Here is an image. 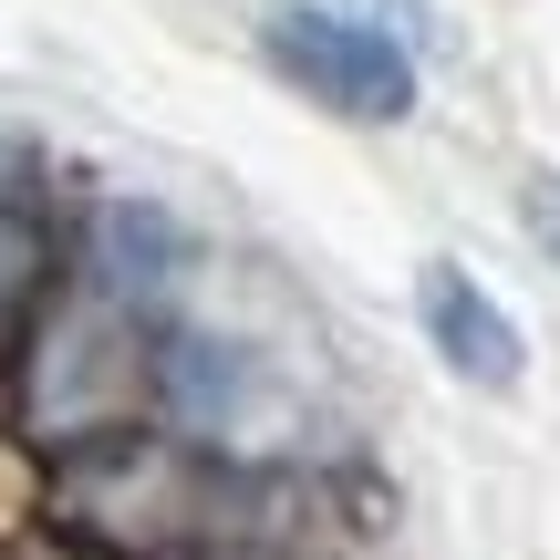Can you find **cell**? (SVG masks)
<instances>
[{"instance_id": "obj_1", "label": "cell", "mask_w": 560, "mask_h": 560, "mask_svg": "<svg viewBox=\"0 0 560 560\" xmlns=\"http://www.w3.org/2000/svg\"><path fill=\"white\" fill-rule=\"evenodd\" d=\"M260 62L291 94L332 104L342 125H405L416 115V42H395L384 21L342 11V0H270Z\"/></svg>"}, {"instance_id": "obj_2", "label": "cell", "mask_w": 560, "mask_h": 560, "mask_svg": "<svg viewBox=\"0 0 560 560\" xmlns=\"http://www.w3.org/2000/svg\"><path fill=\"white\" fill-rule=\"evenodd\" d=\"M145 395V342L125 312H62L42 322V353H32V405L62 425V436H104L125 425Z\"/></svg>"}, {"instance_id": "obj_3", "label": "cell", "mask_w": 560, "mask_h": 560, "mask_svg": "<svg viewBox=\"0 0 560 560\" xmlns=\"http://www.w3.org/2000/svg\"><path fill=\"white\" fill-rule=\"evenodd\" d=\"M416 322H425V342H436V363L457 384H478V395H520L529 332L509 322V301L488 291L467 260H425L416 270Z\"/></svg>"}, {"instance_id": "obj_4", "label": "cell", "mask_w": 560, "mask_h": 560, "mask_svg": "<svg viewBox=\"0 0 560 560\" xmlns=\"http://www.w3.org/2000/svg\"><path fill=\"white\" fill-rule=\"evenodd\" d=\"M145 384L177 405V425L219 436V425L240 416V395H249V353L240 342H208V332H156L145 342Z\"/></svg>"}, {"instance_id": "obj_5", "label": "cell", "mask_w": 560, "mask_h": 560, "mask_svg": "<svg viewBox=\"0 0 560 560\" xmlns=\"http://www.w3.org/2000/svg\"><path fill=\"white\" fill-rule=\"evenodd\" d=\"M94 270H104L115 301H156L166 280L187 270V229L166 219V208H145V198H115L94 219Z\"/></svg>"}, {"instance_id": "obj_6", "label": "cell", "mask_w": 560, "mask_h": 560, "mask_svg": "<svg viewBox=\"0 0 560 560\" xmlns=\"http://www.w3.org/2000/svg\"><path fill=\"white\" fill-rule=\"evenodd\" d=\"M52 270H62V240H52L21 198H0V322L32 312V301L52 291Z\"/></svg>"}, {"instance_id": "obj_7", "label": "cell", "mask_w": 560, "mask_h": 560, "mask_svg": "<svg viewBox=\"0 0 560 560\" xmlns=\"http://www.w3.org/2000/svg\"><path fill=\"white\" fill-rule=\"evenodd\" d=\"M520 208H529V229H540V249H560V177H529Z\"/></svg>"}, {"instance_id": "obj_8", "label": "cell", "mask_w": 560, "mask_h": 560, "mask_svg": "<svg viewBox=\"0 0 560 560\" xmlns=\"http://www.w3.org/2000/svg\"><path fill=\"white\" fill-rule=\"evenodd\" d=\"M11 156H21V145H0V198H21V166Z\"/></svg>"}]
</instances>
